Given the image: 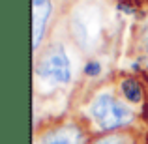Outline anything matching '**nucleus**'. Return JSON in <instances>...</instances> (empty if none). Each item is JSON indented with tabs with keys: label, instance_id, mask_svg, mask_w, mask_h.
I'll return each instance as SVG.
<instances>
[{
	"label": "nucleus",
	"instance_id": "20e7f679",
	"mask_svg": "<svg viewBox=\"0 0 148 144\" xmlns=\"http://www.w3.org/2000/svg\"><path fill=\"white\" fill-rule=\"evenodd\" d=\"M94 133L83 118H62L36 129L34 144H92Z\"/></svg>",
	"mask_w": 148,
	"mask_h": 144
},
{
	"label": "nucleus",
	"instance_id": "f8f14e48",
	"mask_svg": "<svg viewBox=\"0 0 148 144\" xmlns=\"http://www.w3.org/2000/svg\"><path fill=\"white\" fill-rule=\"evenodd\" d=\"M145 69L148 71V58H146V62H145Z\"/></svg>",
	"mask_w": 148,
	"mask_h": 144
},
{
	"label": "nucleus",
	"instance_id": "6e6552de",
	"mask_svg": "<svg viewBox=\"0 0 148 144\" xmlns=\"http://www.w3.org/2000/svg\"><path fill=\"white\" fill-rule=\"evenodd\" d=\"M137 32H135V47L139 53L148 54V13L143 15L141 23L137 25Z\"/></svg>",
	"mask_w": 148,
	"mask_h": 144
},
{
	"label": "nucleus",
	"instance_id": "423d86ee",
	"mask_svg": "<svg viewBox=\"0 0 148 144\" xmlns=\"http://www.w3.org/2000/svg\"><path fill=\"white\" fill-rule=\"evenodd\" d=\"M116 90H118L120 97L131 107H143L148 101L146 86L137 75H124L116 81Z\"/></svg>",
	"mask_w": 148,
	"mask_h": 144
},
{
	"label": "nucleus",
	"instance_id": "7ed1b4c3",
	"mask_svg": "<svg viewBox=\"0 0 148 144\" xmlns=\"http://www.w3.org/2000/svg\"><path fill=\"white\" fill-rule=\"evenodd\" d=\"M69 36L81 51H96V41L101 36V11L94 4L73 8L69 15Z\"/></svg>",
	"mask_w": 148,
	"mask_h": 144
},
{
	"label": "nucleus",
	"instance_id": "1a4fd4ad",
	"mask_svg": "<svg viewBox=\"0 0 148 144\" xmlns=\"http://www.w3.org/2000/svg\"><path fill=\"white\" fill-rule=\"evenodd\" d=\"M103 73V64L98 60V58H88L83 66V75L86 79H98Z\"/></svg>",
	"mask_w": 148,
	"mask_h": 144
},
{
	"label": "nucleus",
	"instance_id": "f03ea898",
	"mask_svg": "<svg viewBox=\"0 0 148 144\" xmlns=\"http://www.w3.org/2000/svg\"><path fill=\"white\" fill-rule=\"evenodd\" d=\"M34 56L36 88L43 84V88L47 86V90H56L73 83V64L68 47L62 41H51Z\"/></svg>",
	"mask_w": 148,
	"mask_h": 144
},
{
	"label": "nucleus",
	"instance_id": "f257e3e1",
	"mask_svg": "<svg viewBox=\"0 0 148 144\" xmlns=\"http://www.w3.org/2000/svg\"><path fill=\"white\" fill-rule=\"evenodd\" d=\"M83 120L92 133H116L130 131L137 122V112L120 97L116 86H103L88 99Z\"/></svg>",
	"mask_w": 148,
	"mask_h": 144
},
{
	"label": "nucleus",
	"instance_id": "9d476101",
	"mask_svg": "<svg viewBox=\"0 0 148 144\" xmlns=\"http://www.w3.org/2000/svg\"><path fill=\"white\" fill-rule=\"evenodd\" d=\"M116 10L122 11L126 15H139V4L133 2V0H118L116 2Z\"/></svg>",
	"mask_w": 148,
	"mask_h": 144
},
{
	"label": "nucleus",
	"instance_id": "0eeeda50",
	"mask_svg": "<svg viewBox=\"0 0 148 144\" xmlns=\"http://www.w3.org/2000/svg\"><path fill=\"white\" fill-rule=\"evenodd\" d=\"M92 144H133V135L130 131H116V133L94 135Z\"/></svg>",
	"mask_w": 148,
	"mask_h": 144
},
{
	"label": "nucleus",
	"instance_id": "9b49d317",
	"mask_svg": "<svg viewBox=\"0 0 148 144\" xmlns=\"http://www.w3.org/2000/svg\"><path fill=\"white\" fill-rule=\"evenodd\" d=\"M130 69H131V71H135V75H137V73L141 71V62L133 60V62H131V66H130Z\"/></svg>",
	"mask_w": 148,
	"mask_h": 144
},
{
	"label": "nucleus",
	"instance_id": "39448f33",
	"mask_svg": "<svg viewBox=\"0 0 148 144\" xmlns=\"http://www.w3.org/2000/svg\"><path fill=\"white\" fill-rule=\"evenodd\" d=\"M54 13V0H32V51H41Z\"/></svg>",
	"mask_w": 148,
	"mask_h": 144
}]
</instances>
